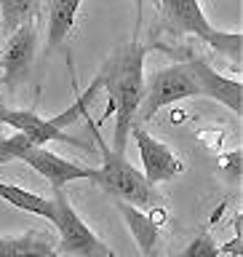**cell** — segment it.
<instances>
[{
	"mask_svg": "<svg viewBox=\"0 0 243 257\" xmlns=\"http://www.w3.org/2000/svg\"><path fill=\"white\" fill-rule=\"evenodd\" d=\"M150 46L139 38H131L123 48L110 56L102 70V86L107 88L110 107L115 110V134H112V150L126 156V145L131 137V126L139 115V104L144 96V56ZM112 110L107 115H112Z\"/></svg>",
	"mask_w": 243,
	"mask_h": 257,
	"instance_id": "cell-1",
	"label": "cell"
},
{
	"mask_svg": "<svg viewBox=\"0 0 243 257\" xmlns=\"http://www.w3.org/2000/svg\"><path fill=\"white\" fill-rule=\"evenodd\" d=\"M86 120H88V128H91L94 140H96V148L102 153V166L94 169V177L91 182H96L99 188L112 196L115 201H123V204H131L136 209H144V206H158L160 204V193L155 190V185L147 182L139 169H134V164L128 161L123 153H115L104 142L102 132L96 128V123L88 115V110L83 112Z\"/></svg>",
	"mask_w": 243,
	"mask_h": 257,
	"instance_id": "cell-2",
	"label": "cell"
},
{
	"mask_svg": "<svg viewBox=\"0 0 243 257\" xmlns=\"http://www.w3.org/2000/svg\"><path fill=\"white\" fill-rule=\"evenodd\" d=\"M54 228L59 233V252L70 257H118L115 249H110L104 241L94 233L91 225H86V220L75 212V206L70 204L67 193L54 190Z\"/></svg>",
	"mask_w": 243,
	"mask_h": 257,
	"instance_id": "cell-3",
	"label": "cell"
},
{
	"mask_svg": "<svg viewBox=\"0 0 243 257\" xmlns=\"http://www.w3.org/2000/svg\"><path fill=\"white\" fill-rule=\"evenodd\" d=\"M198 94L200 91H198L195 78L190 75V70L184 64H171V67L155 70L150 78H144V96L139 104V115L147 120L158 110H163L174 102L190 99V96H198Z\"/></svg>",
	"mask_w": 243,
	"mask_h": 257,
	"instance_id": "cell-4",
	"label": "cell"
},
{
	"mask_svg": "<svg viewBox=\"0 0 243 257\" xmlns=\"http://www.w3.org/2000/svg\"><path fill=\"white\" fill-rule=\"evenodd\" d=\"M131 137L136 142V150H139V158H142V169H144V177H147L150 185H160V182H168L174 177H179L184 172V161L176 156V153L168 148L166 142H160L155 134H150L142 123L131 126Z\"/></svg>",
	"mask_w": 243,
	"mask_h": 257,
	"instance_id": "cell-5",
	"label": "cell"
},
{
	"mask_svg": "<svg viewBox=\"0 0 243 257\" xmlns=\"http://www.w3.org/2000/svg\"><path fill=\"white\" fill-rule=\"evenodd\" d=\"M38 51V30L35 22H24L16 32H11L6 40V48L0 54V67H3V86H8V91H16V86H22L27 80L32 62H35Z\"/></svg>",
	"mask_w": 243,
	"mask_h": 257,
	"instance_id": "cell-6",
	"label": "cell"
},
{
	"mask_svg": "<svg viewBox=\"0 0 243 257\" xmlns=\"http://www.w3.org/2000/svg\"><path fill=\"white\" fill-rule=\"evenodd\" d=\"M182 64L190 70V75L195 78L200 94H206V96H211V99H216L219 104H224L232 115H238V118L243 115V86H240V80L219 75L203 56H187Z\"/></svg>",
	"mask_w": 243,
	"mask_h": 257,
	"instance_id": "cell-7",
	"label": "cell"
},
{
	"mask_svg": "<svg viewBox=\"0 0 243 257\" xmlns=\"http://www.w3.org/2000/svg\"><path fill=\"white\" fill-rule=\"evenodd\" d=\"M19 161H24L32 172H38L43 180H48L51 190H64L70 182L91 180V177H94V169L78 166V164H72V161L56 156L54 150H46V148H32V150L24 153Z\"/></svg>",
	"mask_w": 243,
	"mask_h": 257,
	"instance_id": "cell-8",
	"label": "cell"
},
{
	"mask_svg": "<svg viewBox=\"0 0 243 257\" xmlns=\"http://www.w3.org/2000/svg\"><path fill=\"white\" fill-rule=\"evenodd\" d=\"M160 11H163L166 22L176 32L195 35L211 48H216V43H219V30H214L211 22L206 19L203 8H200V0H160Z\"/></svg>",
	"mask_w": 243,
	"mask_h": 257,
	"instance_id": "cell-9",
	"label": "cell"
},
{
	"mask_svg": "<svg viewBox=\"0 0 243 257\" xmlns=\"http://www.w3.org/2000/svg\"><path fill=\"white\" fill-rule=\"evenodd\" d=\"M120 217L123 222L128 225L131 236L139 246L142 257H158V249H160V222L166 220V212L158 209V212H150L144 214L142 209H136L131 204H123V201H115Z\"/></svg>",
	"mask_w": 243,
	"mask_h": 257,
	"instance_id": "cell-10",
	"label": "cell"
},
{
	"mask_svg": "<svg viewBox=\"0 0 243 257\" xmlns=\"http://www.w3.org/2000/svg\"><path fill=\"white\" fill-rule=\"evenodd\" d=\"M83 0H46V24H48V51L62 48V43L72 35L78 22V11Z\"/></svg>",
	"mask_w": 243,
	"mask_h": 257,
	"instance_id": "cell-11",
	"label": "cell"
},
{
	"mask_svg": "<svg viewBox=\"0 0 243 257\" xmlns=\"http://www.w3.org/2000/svg\"><path fill=\"white\" fill-rule=\"evenodd\" d=\"M0 257H56V249L46 230H30L0 238Z\"/></svg>",
	"mask_w": 243,
	"mask_h": 257,
	"instance_id": "cell-12",
	"label": "cell"
},
{
	"mask_svg": "<svg viewBox=\"0 0 243 257\" xmlns=\"http://www.w3.org/2000/svg\"><path fill=\"white\" fill-rule=\"evenodd\" d=\"M0 198L8 201L11 206L22 209L27 214H38V217H46L48 222H54V214H56V204L54 198H46L40 193H32V190H24L19 185H11V182H0Z\"/></svg>",
	"mask_w": 243,
	"mask_h": 257,
	"instance_id": "cell-13",
	"label": "cell"
},
{
	"mask_svg": "<svg viewBox=\"0 0 243 257\" xmlns=\"http://www.w3.org/2000/svg\"><path fill=\"white\" fill-rule=\"evenodd\" d=\"M38 0H0V16H3V32L11 35L24 22L32 19Z\"/></svg>",
	"mask_w": 243,
	"mask_h": 257,
	"instance_id": "cell-14",
	"label": "cell"
},
{
	"mask_svg": "<svg viewBox=\"0 0 243 257\" xmlns=\"http://www.w3.org/2000/svg\"><path fill=\"white\" fill-rule=\"evenodd\" d=\"M171 257H222L219 254V244L214 241V236L208 230H200L195 238L190 241L182 252H176Z\"/></svg>",
	"mask_w": 243,
	"mask_h": 257,
	"instance_id": "cell-15",
	"label": "cell"
},
{
	"mask_svg": "<svg viewBox=\"0 0 243 257\" xmlns=\"http://www.w3.org/2000/svg\"><path fill=\"white\" fill-rule=\"evenodd\" d=\"M235 236H232V241L230 244H224V246H219V254H232V257H240V249H243V217H240V212L235 214Z\"/></svg>",
	"mask_w": 243,
	"mask_h": 257,
	"instance_id": "cell-16",
	"label": "cell"
},
{
	"mask_svg": "<svg viewBox=\"0 0 243 257\" xmlns=\"http://www.w3.org/2000/svg\"><path fill=\"white\" fill-rule=\"evenodd\" d=\"M222 161H224V169H227V172L238 180L240 172H243V153L240 150H230L227 156H222Z\"/></svg>",
	"mask_w": 243,
	"mask_h": 257,
	"instance_id": "cell-17",
	"label": "cell"
},
{
	"mask_svg": "<svg viewBox=\"0 0 243 257\" xmlns=\"http://www.w3.org/2000/svg\"><path fill=\"white\" fill-rule=\"evenodd\" d=\"M6 112H8V107H6V102L0 99V123H3V118H6Z\"/></svg>",
	"mask_w": 243,
	"mask_h": 257,
	"instance_id": "cell-18",
	"label": "cell"
}]
</instances>
